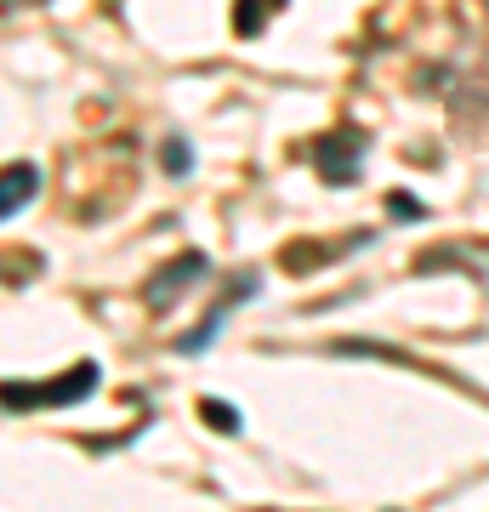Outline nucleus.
<instances>
[{"label": "nucleus", "mask_w": 489, "mask_h": 512, "mask_svg": "<svg viewBox=\"0 0 489 512\" xmlns=\"http://www.w3.org/2000/svg\"><path fill=\"white\" fill-rule=\"evenodd\" d=\"M336 353H359V359H387V365H404V370H421V376H438V382H450V387H467V393H478L472 382H461L455 370H438V365H427V359H416L410 348H393V342H336Z\"/></svg>", "instance_id": "obj_6"}, {"label": "nucleus", "mask_w": 489, "mask_h": 512, "mask_svg": "<svg viewBox=\"0 0 489 512\" xmlns=\"http://www.w3.org/2000/svg\"><path fill=\"white\" fill-rule=\"evenodd\" d=\"M97 376L103 370L80 359L63 376H46V382H0V410H63V404H80L97 393Z\"/></svg>", "instance_id": "obj_1"}, {"label": "nucleus", "mask_w": 489, "mask_h": 512, "mask_svg": "<svg viewBox=\"0 0 489 512\" xmlns=\"http://www.w3.org/2000/svg\"><path fill=\"white\" fill-rule=\"evenodd\" d=\"M364 245H376V228H353V234L342 239H296V245H285L279 251V268L296 279L319 274V268H330V262H342V256H359Z\"/></svg>", "instance_id": "obj_4"}, {"label": "nucleus", "mask_w": 489, "mask_h": 512, "mask_svg": "<svg viewBox=\"0 0 489 512\" xmlns=\"http://www.w3.org/2000/svg\"><path fill=\"white\" fill-rule=\"evenodd\" d=\"M18 6H29V0H0V18H6V12H18Z\"/></svg>", "instance_id": "obj_12"}, {"label": "nucleus", "mask_w": 489, "mask_h": 512, "mask_svg": "<svg viewBox=\"0 0 489 512\" xmlns=\"http://www.w3.org/2000/svg\"><path fill=\"white\" fill-rule=\"evenodd\" d=\"M364 148H370L364 126H336V131H325V137H313V143H308V165L319 171V183L347 188V183H359Z\"/></svg>", "instance_id": "obj_2"}, {"label": "nucleus", "mask_w": 489, "mask_h": 512, "mask_svg": "<svg viewBox=\"0 0 489 512\" xmlns=\"http://www.w3.org/2000/svg\"><path fill=\"white\" fill-rule=\"evenodd\" d=\"M387 217H399V222H421V217H427V205H421L416 194H404V188H399V194H387Z\"/></svg>", "instance_id": "obj_11"}, {"label": "nucleus", "mask_w": 489, "mask_h": 512, "mask_svg": "<svg viewBox=\"0 0 489 512\" xmlns=\"http://www.w3.org/2000/svg\"><path fill=\"white\" fill-rule=\"evenodd\" d=\"M40 194V165L29 160H12V165H0V222L6 217H18L23 205Z\"/></svg>", "instance_id": "obj_7"}, {"label": "nucleus", "mask_w": 489, "mask_h": 512, "mask_svg": "<svg viewBox=\"0 0 489 512\" xmlns=\"http://www.w3.org/2000/svg\"><path fill=\"white\" fill-rule=\"evenodd\" d=\"M200 416H205V427H217L222 439H234V433H239V410H234V404H222V399H200Z\"/></svg>", "instance_id": "obj_10"}, {"label": "nucleus", "mask_w": 489, "mask_h": 512, "mask_svg": "<svg viewBox=\"0 0 489 512\" xmlns=\"http://www.w3.org/2000/svg\"><path fill=\"white\" fill-rule=\"evenodd\" d=\"M256 291H262V274H256V268H234V274H228V285H222V296L211 302V313H205V319L188 330V336H177V353H182V359H194V353L211 348V342L222 336V325H228V313L245 308Z\"/></svg>", "instance_id": "obj_3"}, {"label": "nucleus", "mask_w": 489, "mask_h": 512, "mask_svg": "<svg viewBox=\"0 0 489 512\" xmlns=\"http://www.w3.org/2000/svg\"><path fill=\"white\" fill-rule=\"evenodd\" d=\"M262 512H273V507H262Z\"/></svg>", "instance_id": "obj_13"}, {"label": "nucleus", "mask_w": 489, "mask_h": 512, "mask_svg": "<svg viewBox=\"0 0 489 512\" xmlns=\"http://www.w3.org/2000/svg\"><path fill=\"white\" fill-rule=\"evenodd\" d=\"M160 165L171 171V177H188V171H194V148H188V137H165V143H160Z\"/></svg>", "instance_id": "obj_9"}, {"label": "nucleus", "mask_w": 489, "mask_h": 512, "mask_svg": "<svg viewBox=\"0 0 489 512\" xmlns=\"http://www.w3.org/2000/svg\"><path fill=\"white\" fill-rule=\"evenodd\" d=\"M279 6H285V0H234V35L239 40L262 35V29L279 18Z\"/></svg>", "instance_id": "obj_8"}, {"label": "nucleus", "mask_w": 489, "mask_h": 512, "mask_svg": "<svg viewBox=\"0 0 489 512\" xmlns=\"http://www.w3.org/2000/svg\"><path fill=\"white\" fill-rule=\"evenodd\" d=\"M205 274H211V256H205V251H182V256H171L160 274L143 285V302H148L154 313H160V308H177L182 291H188V285H200Z\"/></svg>", "instance_id": "obj_5"}]
</instances>
